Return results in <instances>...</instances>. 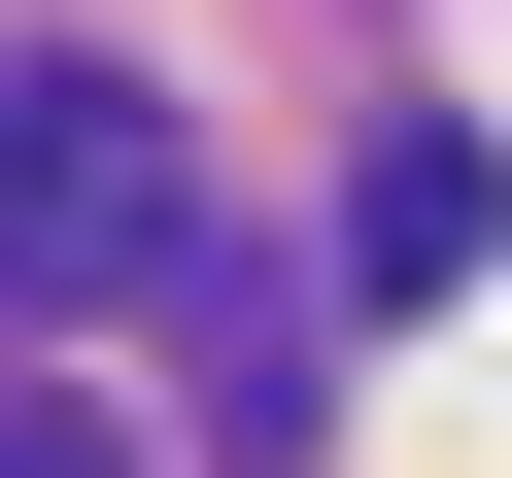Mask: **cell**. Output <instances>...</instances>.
Returning <instances> with one entry per match:
<instances>
[{"label":"cell","mask_w":512,"mask_h":478,"mask_svg":"<svg viewBox=\"0 0 512 478\" xmlns=\"http://www.w3.org/2000/svg\"><path fill=\"white\" fill-rule=\"evenodd\" d=\"M205 239V137H171V69H103V35H0V308H137Z\"/></svg>","instance_id":"1"},{"label":"cell","mask_w":512,"mask_h":478,"mask_svg":"<svg viewBox=\"0 0 512 478\" xmlns=\"http://www.w3.org/2000/svg\"><path fill=\"white\" fill-rule=\"evenodd\" d=\"M478 239H512V171H478V137H376V171H342V274H376V308H444Z\"/></svg>","instance_id":"2"},{"label":"cell","mask_w":512,"mask_h":478,"mask_svg":"<svg viewBox=\"0 0 512 478\" xmlns=\"http://www.w3.org/2000/svg\"><path fill=\"white\" fill-rule=\"evenodd\" d=\"M0 478H103V410H69V376H0Z\"/></svg>","instance_id":"3"}]
</instances>
